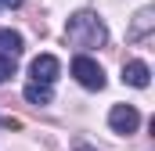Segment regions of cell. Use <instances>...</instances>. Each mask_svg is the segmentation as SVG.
<instances>
[{"label":"cell","mask_w":155,"mask_h":151,"mask_svg":"<svg viewBox=\"0 0 155 151\" xmlns=\"http://www.w3.org/2000/svg\"><path fill=\"white\" fill-rule=\"evenodd\" d=\"M25 101L29 104H51V97H54V86H43V83H25Z\"/></svg>","instance_id":"52a82bcc"},{"label":"cell","mask_w":155,"mask_h":151,"mask_svg":"<svg viewBox=\"0 0 155 151\" xmlns=\"http://www.w3.org/2000/svg\"><path fill=\"white\" fill-rule=\"evenodd\" d=\"M76 151H94V148H87V144H76Z\"/></svg>","instance_id":"8fae6325"},{"label":"cell","mask_w":155,"mask_h":151,"mask_svg":"<svg viewBox=\"0 0 155 151\" xmlns=\"http://www.w3.org/2000/svg\"><path fill=\"white\" fill-rule=\"evenodd\" d=\"M58 72H61V61L54 58V54H40V58H33V65H29V83H43V86H54V79H58Z\"/></svg>","instance_id":"3957f363"},{"label":"cell","mask_w":155,"mask_h":151,"mask_svg":"<svg viewBox=\"0 0 155 151\" xmlns=\"http://www.w3.org/2000/svg\"><path fill=\"white\" fill-rule=\"evenodd\" d=\"M108 126H112V133H134L141 126V115H137L134 104H116L108 112Z\"/></svg>","instance_id":"277c9868"},{"label":"cell","mask_w":155,"mask_h":151,"mask_svg":"<svg viewBox=\"0 0 155 151\" xmlns=\"http://www.w3.org/2000/svg\"><path fill=\"white\" fill-rule=\"evenodd\" d=\"M72 76H76L79 86H87V90H101L105 86V72H101V65L90 54H76L72 58Z\"/></svg>","instance_id":"7a4b0ae2"},{"label":"cell","mask_w":155,"mask_h":151,"mask_svg":"<svg viewBox=\"0 0 155 151\" xmlns=\"http://www.w3.org/2000/svg\"><path fill=\"white\" fill-rule=\"evenodd\" d=\"M123 83H130V86L144 90V86L152 83V69H148L144 61H126V65H123Z\"/></svg>","instance_id":"5b68a950"},{"label":"cell","mask_w":155,"mask_h":151,"mask_svg":"<svg viewBox=\"0 0 155 151\" xmlns=\"http://www.w3.org/2000/svg\"><path fill=\"white\" fill-rule=\"evenodd\" d=\"M152 7H144V11H137V22H134V29H130V36L134 40H141L144 36V33H148V29H152Z\"/></svg>","instance_id":"ba28073f"},{"label":"cell","mask_w":155,"mask_h":151,"mask_svg":"<svg viewBox=\"0 0 155 151\" xmlns=\"http://www.w3.org/2000/svg\"><path fill=\"white\" fill-rule=\"evenodd\" d=\"M65 40H69L72 47L94 50V47H105L108 29H105L101 14H94V11H76V14L69 18V25H65Z\"/></svg>","instance_id":"6da1fadb"},{"label":"cell","mask_w":155,"mask_h":151,"mask_svg":"<svg viewBox=\"0 0 155 151\" xmlns=\"http://www.w3.org/2000/svg\"><path fill=\"white\" fill-rule=\"evenodd\" d=\"M0 7H22V0H0Z\"/></svg>","instance_id":"30bf717a"},{"label":"cell","mask_w":155,"mask_h":151,"mask_svg":"<svg viewBox=\"0 0 155 151\" xmlns=\"http://www.w3.org/2000/svg\"><path fill=\"white\" fill-rule=\"evenodd\" d=\"M11 76H15V61H4V58H0V83L11 79Z\"/></svg>","instance_id":"9c48e42d"},{"label":"cell","mask_w":155,"mask_h":151,"mask_svg":"<svg viewBox=\"0 0 155 151\" xmlns=\"http://www.w3.org/2000/svg\"><path fill=\"white\" fill-rule=\"evenodd\" d=\"M22 36L15 33V29H0V58L4 61H18V54H22Z\"/></svg>","instance_id":"8992f818"}]
</instances>
